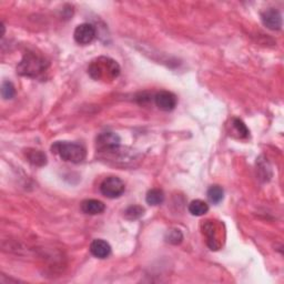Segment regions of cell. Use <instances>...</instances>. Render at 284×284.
<instances>
[{
  "label": "cell",
  "mask_w": 284,
  "mask_h": 284,
  "mask_svg": "<svg viewBox=\"0 0 284 284\" xmlns=\"http://www.w3.org/2000/svg\"><path fill=\"white\" fill-rule=\"evenodd\" d=\"M88 73L97 81H112L120 74L118 62L108 57H99L90 63Z\"/></svg>",
  "instance_id": "6da1fadb"
},
{
  "label": "cell",
  "mask_w": 284,
  "mask_h": 284,
  "mask_svg": "<svg viewBox=\"0 0 284 284\" xmlns=\"http://www.w3.org/2000/svg\"><path fill=\"white\" fill-rule=\"evenodd\" d=\"M52 152L60 156L62 160L71 162V164H80L86 158V149L76 142L59 141L51 147Z\"/></svg>",
  "instance_id": "7a4b0ae2"
},
{
  "label": "cell",
  "mask_w": 284,
  "mask_h": 284,
  "mask_svg": "<svg viewBox=\"0 0 284 284\" xmlns=\"http://www.w3.org/2000/svg\"><path fill=\"white\" fill-rule=\"evenodd\" d=\"M46 69H47V62L44 58L32 54V52H29L19 62L17 71L21 76L36 78L39 74H42Z\"/></svg>",
  "instance_id": "3957f363"
},
{
  "label": "cell",
  "mask_w": 284,
  "mask_h": 284,
  "mask_svg": "<svg viewBox=\"0 0 284 284\" xmlns=\"http://www.w3.org/2000/svg\"><path fill=\"white\" fill-rule=\"evenodd\" d=\"M126 185L118 177H108L100 184L101 193L109 199L119 198L124 194Z\"/></svg>",
  "instance_id": "277c9868"
},
{
  "label": "cell",
  "mask_w": 284,
  "mask_h": 284,
  "mask_svg": "<svg viewBox=\"0 0 284 284\" xmlns=\"http://www.w3.org/2000/svg\"><path fill=\"white\" fill-rule=\"evenodd\" d=\"M97 147L100 151L113 152L120 147V137L113 132H103L97 138Z\"/></svg>",
  "instance_id": "5b68a950"
},
{
  "label": "cell",
  "mask_w": 284,
  "mask_h": 284,
  "mask_svg": "<svg viewBox=\"0 0 284 284\" xmlns=\"http://www.w3.org/2000/svg\"><path fill=\"white\" fill-rule=\"evenodd\" d=\"M73 38L79 45H89L96 38V28L91 24H81L74 29Z\"/></svg>",
  "instance_id": "8992f818"
},
{
  "label": "cell",
  "mask_w": 284,
  "mask_h": 284,
  "mask_svg": "<svg viewBox=\"0 0 284 284\" xmlns=\"http://www.w3.org/2000/svg\"><path fill=\"white\" fill-rule=\"evenodd\" d=\"M154 102L162 111H171L177 107L178 99L175 94L164 90L154 96Z\"/></svg>",
  "instance_id": "52a82bcc"
},
{
  "label": "cell",
  "mask_w": 284,
  "mask_h": 284,
  "mask_svg": "<svg viewBox=\"0 0 284 284\" xmlns=\"http://www.w3.org/2000/svg\"><path fill=\"white\" fill-rule=\"evenodd\" d=\"M261 20L270 30H280L282 27V16L279 10L270 8L261 14Z\"/></svg>",
  "instance_id": "ba28073f"
},
{
  "label": "cell",
  "mask_w": 284,
  "mask_h": 284,
  "mask_svg": "<svg viewBox=\"0 0 284 284\" xmlns=\"http://www.w3.org/2000/svg\"><path fill=\"white\" fill-rule=\"evenodd\" d=\"M90 252L98 259H107L111 254V247L107 241L102 239H96L91 242Z\"/></svg>",
  "instance_id": "9c48e42d"
},
{
  "label": "cell",
  "mask_w": 284,
  "mask_h": 284,
  "mask_svg": "<svg viewBox=\"0 0 284 284\" xmlns=\"http://www.w3.org/2000/svg\"><path fill=\"white\" fill-rule=\"evenodd\" d=\"M81 210L84 213L89 214V216H97V214L102 213L106 210V206L103 202L96 199H88L83 201L81 204Z\"/></svg>",
  "instance_id": "30bf717a"
},
{
  "label": "cell",
  "mask_w": 284,
  "mask_h": 284,
  "mask_svg": "<svg viewBox=\"0 0 284 284\" xmlns=\"http://www.w3.org/2000/svg\"><path fill=\"white\" fill-rule=\"evenodd\" d=\"M205 232L208 236V246L210 247L211 250H218L220 243L218 240L216 229H214V224L211 221H208V223H206Z\"/></svg>",
  "instance_id": "8fae6325"
},
{
  "label": "cell",
  "mask_w": 284,
  "mask_h": 284,
  "mask_svg": "<svg viewBox=\"0 0 284 284\" xmlns=\"http://www.w3.org/2000/svg\"><path fill=\"white\" fill-rule=\"evenodd\" d=\"M209 211V206L207 202L202 200H193L189 205V212L195 217H201Z\"/></svg>",
  "instance_id": "7c38bea8"
},
{
  "label": "cell",
  "mask_w": 284,
  "mask_h": 284,
  "mask_svg": "<svg viewBox=\"0 0 284 284\" xmlns=\"http://www.w3.org/2000/svg\"><path fill=\"white\" fill-rule=\"evenodd\" d=\"M165 200V193L164 191L160 189H151L147 193L146 201L150 206H159Z\"/></svg>",
  "instance_id": "4fadbf2b"
},
{
  "label": "cell",
  "mask_w": 284,
  "mask_h": 284,
  "mask_svg": "<svg viewBox=\"0 0 284 284\" xmlns=\"http://www.w3.org/2000/svg\"><path fill=\"white\" fill-rule=\"evenodd\" d=\"M207 195H208V199L210 200L211 204L218 205L223 200L224 191L221 187H220V185H212V187L209 188Z\"/></svg>",
  "instance_id": "5bb4252c"
},
{
  "label": "cell",
  "mask_w": 284,
  "mask_h": 284,
  "mask_svg": "<svg viewBox=\"0 0 284 284\" xmlns=\"http://www.w3.org/2000/svg\"><path fill=\"white\" fill-rule=\"evenodd\" d=\"M27 158L34 166H45L47 164V158L46 154L39 150H28Z\"/></svg>",
  "instance_id": "9a60e30c"
},
{
  "label": "cell",
  "mask_w": 284,
  "mask_h": 284,
  "mask_svg": "<svg viewBox=\"0 0 284 284\" xmlns=\"http://www.w3.org/2000/svg\"><path fill=\"white\" fill-rule=\"evenodd\" d=\"M15 95H16V89L13 83H10V81H4L2 86V96L4 99L6 100L13 99Z\"/></svg>",
  "instance_id": "2e32d148"
},
{
  "label": "cell",
  "mask_w": 284,
  "mask_h": 284,
  "mask_svg": "<svg viewBox=\"0 0 284 284\" xmlns=\"http://www.w3.org/2000/svg\"><path fill=\"white\" fill-rule=\"evenodd\" d=\"M143 208L139 206H131L127 209L125 212L126 218H128L129 220H136L138 218H140L143 214Z\"/></svg>",
  "instance_id": "e0dca14e"
},
{
  "label": "cell",
  "mask_w": 284,
  "mask_h": 284,
  "mask_svg": "<svg viewBox=\"0 0 284 284\" xmlns=\"http://www.w3.org/2000/svg\"><path fill=\"white\" fill-rule=\"evenodd\" d=\"M233 127L236 130V132L239 133V136L241 138H247L249 137V129L247 128V126L242 123L240 119H233Z\"/></svg>",
  "instance_id": "ac0fdd59"
},
{
  "label": "cell",
  "mask_w": 284,
  "mask_h": 284,
  "mask_svg": "<svg viewBox=\"0 0 284 284\" xmlns=\"http://www.w3.org/2000/svg\"><path fill=\"white\" fill-rule=\"evenodd\" d=\"M182 240V234L179 230H173V231H169V241L170 243H173V245H178L180 243Z\"/></svg>",
  "instance_id": "d6986e66"
}]
</instances>
